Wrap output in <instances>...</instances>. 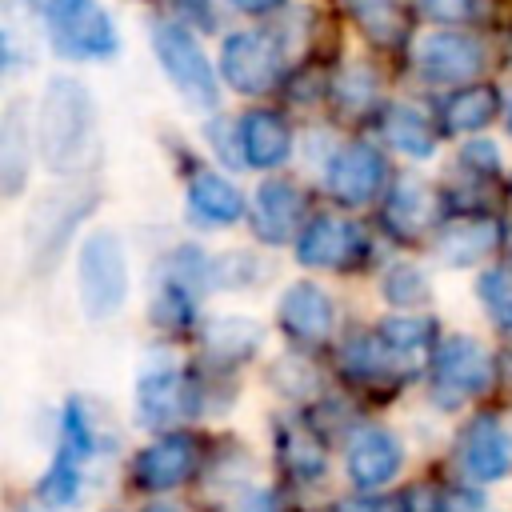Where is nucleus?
Here are the masks:
<instances>
[{
    "label": "nucleus",
    "mask_w": 512,
    "mask_h": 512,
    "mask_svg": "<svg viewBox=\"0 0 512 512\" xmlns=\"http://www.w3.org/2000/svg\"><path fill=\"white\" fill-rule=\"evenodd\" d=\"M508 128H512V108H508Z\"/></svg>",
    "instance_id": "obj_38"
},
{
    "label": "nucleus",
    "mask_w": 512,
    "mask_h": 512,
    "mask_svg": "<svg viewBox=\"0 0 512 512\" xmlns=\"http://www.w3.org/2000/svg\"><path fill=\"white\" fill-rule=\"evenodd\" d=\"M80 460H84V456H76L72 448L60 444L56 464H52L48 476L40 480V496H44L48 504H72V500H76V492H80Z\"/></svg>",
    "instance_id": "obj_28"
},
{
    "label": "nucleus",
    "mask_w": 512,
    "mask_h": 512,
    "mask_svg": "<svg viewBox=\"0 0 512 512\" xmlns=\"http://www.w3.org/2000/svg\"><path fill=\"white\" fill-rule=\"evenodd\" d=\"M340 512H396V504H388V500H348V504H340Z\"/></svg>",
    "instance_id": "obj_35"
},
{
    "label": "nucleus",
    "mask_w": 512,
    "mask_h": 512,
    "mask_svg": "<svg viewBox=\"0 0 512 512\" xmlns=\"http://www.w3.org/2000/svg\"><path fill=\"white\" fill-rule=\"evenodd\" d=\"M240 512H276V504H272V496L268 492H256V496H248L244 500V508Z\"/></svg>",
    "instance_id": "obj_36"
},
{
    "label": "nucleus",
    "mask_w": 512,
    "mask_h": 512,
    "mask_svg": "<svg viewBox=\"0 0 512 512\" xmlns=\"http://www.w3.org/2000/svg\"><path fill=\"white\" fill-rule=\"evenodd\" d=\"M420 8H424L432 20L452 24V20H468V16L476 12V0H420Z\"/></svg>",
    "instance_id": "obj_32"
},
{
    "label": "nucleus",
    "mask_w": 512,
    "mask_h": 512,
    "mask_svg": "<svg viewBox=\"0 0 512 512\" xmlns=\"http://www.w3.org/2000/svg\"><path fill=\"white\" fill-rule=\"evenodd\" d=\"M232 8H240V12H252V16H264V12H276L280 4H288V0H228Z\"/></svg>",
    "instance_id": "obj_34"
},
{
    "label": "nucleus",
    "mask_w": 512,
    "mask_h": 512,
    "mask_svg": "<svg viewBox=\"0 0 512 512\" xmlns=\"http://www.w3.org/2000/svg\"><path fill=\"white\" fill-rule=\"evenodd\" d=\"M188 408H192V388H188L180 368H152V372L140 376V384H136V412H140L144 424H152V428L172 424Z\"/></svg>",
    "instance_id": "obj_16"
},
{
    "label": "nucleus",
    "mask_w": 512,
    "mask_h": 512,
    "mask_svg": "<svg viewBox=\"0 0 512 512\" xmlns=\"http://www.w3.org/2000/svg\"><path fill=\"white\" fill-rule=\"evenodd\" d=\"M340 8L364 28L376 44H400L408 36V4L404 0H340Z\"/></svg>",
    "instance_id": "obj_21"
},
{
    "label": "nucleus",
    "mask_w": 512,
    "mask_h": 512,
    "mask_svg": "<svg viewBox=\"0 0 512 512\" xmlns=\"http://www.w3.org/2000/svg\"><path fill=\"white\" fill-rule=\"evenodd\" d=\"M80 308L88 320H108L128 300V248L112 228H96L80 244L76 260Z\"/></svg>",
    "instance_id": "obj_2"
},
{
    "label": "nucleus",
    "mask_w": 512,
    "mask_h": 512,
    "mask_svg": "<svg viewBox=\"0 0 512 512\" xmlns=\"http://www.w3.org/2000/svg\"><path fill=\"white\" fill-rule=\"evenodd\" d=\"M240 148L252 168H280L292 152V128L272 108H252L240 116Z\"/></svg>",
    "instance_id": "obj_17"
},
{
    "label": "nucleus",
    "mask_w": 512,
    "mask_h": 512,
    "mask_svg": "<svg viewBox=\"0 0 512 512\" xmlns=\"http://www.w3.org/2000/svg\"><path fill=\"white\" fill-rule=\"evenodd\" d=\"M220 72L244 96L268 92L280 80V44H276V36L272 32H232L220 44Z\"/></svg>",
    "instance_id": "obj_6"
},
{
    "label": "nucleus",
    "mask_w": 512,
    "mask_h": 512,
    "mask_svg": "<svg viewBox=\"0 0 512 512\" xmlns=\"http://www.w3.org/2000/svg\"><path fill=\"white\" fill-rule=\"evenodd\" d=\"M204 344L224 360H244L260 344V324H252L248 316H216L204 328Z\"/></svg>",
    "instance_id": "obj_24"
},
{
    "label": "nucleus",
    "mask_w": 512,
    "mask_h": 512,
    "mask_svg": "<svg viewBox=\"0 0 512 512\" xmlns=\"http://www.w3.org/2000/svg\"><path fill=\"white\" fill-rule=\"evenodd\" d=\"M440 216V200L432 192L428 180L420 176H400L392 188H388V200H384V224L392 236L400 240H416L424 236Z\"/></svg>",
    "instance_id": "obj_11"
},
{
    "label": "nucleus",
    "mask_w": 512,
    "mask_h": 512,
    "mask_svg": "<svg viewBox=\"0 0 512 512\" xmlns=\"http://www.w3.org/2000/svg\"><path fill=\"white\" fill-rule=\"evenodd\" d=\"M304 216V196L296 184L288 180H264L256 188V204H252V228L260 240L268 244H284Z\"/></svg>",
    "instance_id": "obj_15"
},
{
    "label": "nucleus",
    "mask_w": 512,
    "mask_h": 512,
    "mask_svg": "<svg viewBox=\"0 0 512 512\" xmlns=\"http://www.w3.org/2000/svg\"><path fill=\"white\" fill-rule=\"evenodd\" d=\"M492 384V356L476 336H448L432 360V400L456 408Z\"/></svg>",
    "instance_id": "obj_5"
},
{
    "label": "nucleus",
    "mask_w": 512,
    "mask_h": 512,
    "mask_svg": "<svg viewBox=\"0 0 512 512\" xmlns=\"http://www.w3.org/2000/svg\"><path fill=\"white\" fill-rule=\"evenodd\" d=\"M496 108H500V100H496V88L492 84H468V88H460V92H452L448 96V104H444V128L448 132H480L492 116H496Z\"/></svg>",
    "instance_id": "obj_23"
},
{
    "label": "nucleus",
    "mask_w": 512,
    "mask_h": 512,
    "mask_svg": "<svg viewBox=\"0 0 512 512\" xmlns=\"http://www.w3.org/2000/svg\"><path fill=\"white\" fill-rule=\"evenodd\" d=\"M476 296H480L484 312L492 316V324L512 328V268L508 264L484 268L480 280H476Z\"/></svg>",
    "instance_id": "obj_27"
},
{
    "label": "nucleus",
    "mask_w": 512,
    "mask_h": 512,
    "mask_svg": "<svg viewBox=\"0 0 512 512\" xmlns=\"http://www.w3.org/2000/svg\"><path fill=\"white\" fill-rule=\"evenodd\" d=\"M176 8H180L184 20H192V28H196V24H200V28H212V12L204 8V0H176Z\"/></svg>",
    "instance_id": "obj_33"
},
{
    "label": "nucleus",
    "mask_w": 512,
    "mask_h": 512,
    "mask_svg": "<svg viewBox=\"0 0 512 512\" xmlns=\"http://www.w3.org/2000/svg\"><path fill=\"white\" fill-rule=\"evenodd\" d=\"M384 136L392 148H400L404 156H416V160L436 152V128L412 104H388L384 108Z\"/></svg>",
    "instance_id": "obj_22"
},
{
    "label": "nucleus",
    "mask_w": 512,
    "mask_h": 512,
    "mask_svg": "<svg viewBox=\"0 0 512 512\" xmlns=\"http://www.w3.org/2000/svg\"><path fill=\"white\" fill-rule=\"evenodd\" d=\"M324 184H328V192L340 204L360 208V204H368L380 192V184H384V160H380V152L372 144L352 140V144L336 148V156L328 160Z\"/></svg>",
    "instance_id": "obj_8"
},
{
    "label": "nucleus",
    "mask_w": 512,
    "mask_h": 512,
    "mask_svg": "<svg viewBox=\"0 0 512 512\" xmlns=\"http://www.w3.org/2000/svg\"><path fill=\"white\" fill-rule=\"evenodd\" d=\"M276 316H280V328L292 336V340H304V344H320L332 324H336V304L332 296L320 288V284H288L280 304H276Z\"/></svg>",
    "instance_id": "obj_10"
},
{
    "label": "nucleus",
    "mask_w": 512,
    "mask_h": 512,
    "mask_svg": "<svg viewBox=\"0 0 512 512\" xmlns=\"http://www.w3.org/2000/svg\"><path fill=\"white\" fill-rule=\"evenodd\" d=\"M40 20L64 60H104L120 48L112 16L96 0H40Z\"/></svg>",
    "instance_id": "obj_3"
},
{
    "label": "nucleus",
    "mask_w": 512,
    "mask_h": 512,
    "mask_svg": "<svg viewBox=\"0 0 512 512\" xmlns=\"http://www.w3.org/2000/svg\"><path fill=\"white\" fill-rule=\"evenodd\" d=\"M32 160V128H28V108L24 100H12L4 108V128H0V180L8 196H20L28 180Z\"/></svg>",
    "instance_id": "obj_20"
},
{
    "label": "nucleus",
    "mask_w": 512,
    "mask_h": 512,
    "mask_svg": "<svg viewBox=\"0 0 512 512\" xmlns=\"http://www.w3.org/2000/svg\"><path fill=\"white\" fill-rule=\"evenodd\" d=\"M148 512H172V508H168V504H160V508H148Z\"/></svg>",
    "instance_id": "obj_37"
},
{
    "label": "nucleus",
    "mask_w": 512,
    "mask_h": 512,
    "mask_svg": "<svg viewBox=\"0 0 512 512\" xmlns=\"http://www.w3.org/2000/svg\"><path fill=\"white\" fill-rule=\"evenodd\" d=\"M152 52H156V64L164 68V76L172 80V88L196 104V108H212L220 100V88H216V72L204 56V48L192 40V28L188 24H172V20H160L152 24Z\"/></svg>",
    "instance_id": "obj_4"
},
{
    "label": "nucleus",
    "mask_w": 512,
    "mask_h": 512,
    "mask_svg": "<svg viewBox=\"0 0 512 512\" xmlns=\"http://www.w3.org/2000/svg\"><path fill=\"white\" fill-rule=\"evenodd\" d=\"M400 464H404V452L388 428H360L348 444V476L360 488L388 484L400 472Z\"/></svg>",
    "instance_id": "obj_14"
},
{
    "label": "nucleus",
    "mask_w": 512,
    "mask_h": 512,
    "mask_svg": "<svg viewBox=\"0 0 512 512\" xmlns=\"http://www.w3.org/2000/svg\"><path fill=\"white\" fill-rule=\"evenodd\" d=\"M188 212L208 228H228L244 216V196L220 172H196L188 180Z\"/></svg>",
    "instance_id": "obj_19"
},
{
    "label": "nucleus",
    "mask_w": 512,
    "mask_h": 512,
    "mask_svg": "<svg viewBox=\"0 0 512 512\" xmlns=\"http://www.w3.org/2000/svg\"><path fill=\"white\" fill-rule=\"evenodd\" d=\"M384 296L392 300V304H424L428 300V276H424V268H416V264H392L388 272H384Z\"/></svg>",
    "instance_id": "obj_29"
},
{
    "label": "nucleus",
    "mask_w": 512,
    "mask_h": 512,
    "mask_svg": "<svg viewBox=\"0 0 512 512\" xmlns=\"http://www.w3.org/2000/svg\"><path fill=\"white\" fill-rule=\"evenodd\" d=\"M96 140V100L84 80L52 76L36 108V144L48 172H72L88 160Z\"/></svg>",
    "instance_id": "obj_1"
},
{
    "label": "nucleus",
    "mask_w": 512,
    "mask_h": 512,
    "mask_svg": "<svg viewBox=\"0 0 512 512\" xmlns=\"http://www.w3.org/2000/svg\"><path fill=\"white\" fill-rule=\"evenodd\" d=\"M436 324L428 316H388L380 324V340L392 348V356H420L432 344Z\"/></svg>",
    "instance_id": "obj_25"
},
{
    "label": "nucleus",
    "mask_w": 512,
    "mask_h": 512,
    "mask_svg": "<svg viewBox=\"0 0 512 512\" xmlns=\"http://www.w3.org/2000/svg\"><path fill=\"white\" fill-rule=\"evenodd\" d=\"M508 464H512L508 432L500 428L496 416H476L460 436V468L472 480H500Z\"/></svg>",
    "instance_id": "obj_13"
},
{
    "label": "nucleus",
    "mask_w": 512,
    "mask_h": 512,
    "mask_svg": "<svg viewBox=\"0 0 512 512\" xmlns=\"http://www.w3.org/2000/svg\"><path fill=\"white\" fill-rule=\"evenodd\" d=\"M192 460H196V448L188 436H160L136 456V484L148 492H168L188 480Z\"/></svg>",
    "instance_id": "obj_18"
},
{
    "label": "nucleus",
    "mask_w": 512,
    "mask_h": 512,
    "mask_svg": "<svg viewBox=\"0 0 512 512\" xmlns=\"http://www.w3.org/2000/svg\"><path fill=\"white\" fill-rule=\"evenodd\" d=\"M336 96H340V104H344L348 112H360L364 104H372V100H376V80H372L364 68H352V72H344V76H340Z\"/></svg>",
    "instance_id": "obj_30"
},
{
    "label": "nucleus",
    "mask_w": 512,
    "mask_h": 512,
    "mask_svg": "<svg viewBox=\"0 0 512 512\" xmlns=\"http://www.w3.org/2000/svg\"><path fill=\"white\" fill-rule=\"evenodd\" d=\"M500 240H504V232L492 216H456L440 228L436 252L448 268H472L484 256H492L500 248Z\"/></svg>",
    "instance_id": "obj_12"
},
{
    "label": "nucleus",
    "mask_w": 512,
    "mask_h": 512,
    "mask_svg": "<svg viewBox=\"0 0 512 512\" xmlns=\"http://www.w3.org/2000/svg\"><path fill=\"white\" fill-rule=\"evenodd\" d=\"M24 512H40V508H24Z\"/></svg>",
    "instance_id": "obj_39"
},
{
    "label": "nucleus",
    "mask_w": 512,
    "mask_h": 512,
    "mask_svg": "<svg viewBox=\"0 0 512 512\" xmlns=\"http://www.w3.org/2000/svg\"><path fill=\"white\" fill-rule=\"evenodd\" d=\"M460 160H464V168H472V172H484V176L500 172V148H496L488 136H476V140H468V144L460 148Z\"/></svg>",
    "instance_id": "obj_31"
},
{
    "label": "nucleus",
    "mask_w": 512,
    "mask_h": 512,
    "mask_svg": "<svg viewBox=\"0 0 512 512\" xmlns=\"http://www.w3.org/2000/svg\"><path fill=\"white\" fill-rule=\"evenodd\" d=\"M280 456H284V468L300 480H316L324 472V448L308 428H288L280 436Z\"/></svg>",
    "instance_id": "obj_26"
},
{
    "label": "nucleus",
    "mask_w": 512,
    "mask_h": 512,
    "mask_svg": "<svg viewBox=\"0 0 512 512\" xmlns=\"http://www.w3.org/2000/svg\"><path fill=\"white\" fill-rule=\"evenodd\" d=\"M484 44L468 32H428L416 44V68L432 84H464L480 72Z\"/></svg>",
    "instance_id": "obj_7"
},
{
    "label": "nucleus",
    "mask_w": 512,
    "mask_h": 512,
    "mask_svg": "<svg viewBox=\"0 0 512 512\" xmlns=\"http://www.w3.org/2000/svg\"><path fill=\"white\" fill-rule=\"evenodd\" d=\"M364 256V236L352 220L340 216H312L296 240V260L304 268H348Z\"/></svg>",
    "instance_id": "obj_9"
}]
</instances>
